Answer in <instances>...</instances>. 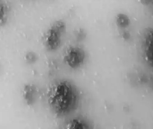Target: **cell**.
<instances>
[{
  "label": "cell",
  "mask_w": 153,
  "mask_h": 129,
  "mask_svg": "<svg viewBox=\"0 0 153 129\" xmlns=\"http://www.w3.org/2000/svg\"><path fill=\"white\" fill-rule=\"evenodd\" d=\"M66 28L65 23L62 20L55 22L48 30L45 36L46 46L51 51L55 50L60 47L62 38Z\"/></svg>",
  "instance_id": "1"
},
{
  "label": "cell",
  "mask_w": 153,
  "mask_h": 129,
  "mask_svg": "<svg viewBox=\"0 0 153 129\" xmlns=\"http://www.w3.org/2000/svg\"><path fill=\"white\" fill-rule=\"evenodd\" d=\"M85 57L84 50L78 47H75L68 50L65 56V61L71 67L76 68L82 63Z\"/></svg>",
  "instance_id": "2"
},
{
  "label": "cell",
  "mask_w": 153,
  "mask_h": 129,
  "mask_svg": "<svg viewBox=\"0 0 153 129\" xmlns=\"http://www.w3.org/2000/svg\"><path fill=\"white\" fill-rule=\"evenodd\" d=\"M117 24L121 28H126L129 25L130 21L128 17L123 13L117 14L116 17Z\"/></svg>",
  "instance_id": "3"
},
{
  "label": "cell",
  "mask_w": 153,
  "mask_h": 129,
  "mask_svg": "<svg viewBox=\"0 0 153 129\" xmlns=\"http://www.w3.org/2000/svg\"><path fill=\"white\" fill-rule=\"evenodd\" d=\"M7 9L3 3L0 2V25H3L6 21Z\"/></svg>",
  "instance_id": "4"
},
{
  "label": "cell",
  "mask_w": 153,
  "mask_h": 129,
  "mask_svg": "<svg viewBox=\"0 0 153 129\" xmlns=\"http://www.w3.org/2000/svg\"><path fill=\"white\" fill-rule=\"evenodd\" d=\"M148 39L147 40V51L149 52V54H151L152 57L153 58V31L149 32Z\"/></svg>",
  "instance_id": "5"
},
{
  "label": "cell",
  "mask_w": 153,
  "mask_h": 129,
  "mask_svg": "<svg viewBox=\"0 0 153 129\" xmlns=\"http://www.w3.org/2000/svg\"><path fill=\"white\" fill-rule=\"evenodd\" d=\"M26 57L28 62H32L35 61L36 56L33 53H29L26 55Z\"/></svg>",
  "instance_id": "6"
},
{
  "label": "cell",
  "mask_w": 153,
  "mask_h": 129,
  "mask_svg": "<svg viewBox=\"0 0 153 129\" xmlns=\"http://www.w3.org/2000/svg\"><path fill=\"white\" fill-rule=\"evenodd\" d=\"M152 0H141V1L144 4H148L149 3L151 2V1Z\"/></svg>",
  "instance_id": "7"
},
{
  "label": "cell",
  "mask_w": 153,
  "mask_h": 129,
  "mask_svg": "<svg viewBox=\"0 0 153 129\" xmlns=\"http://www.w3.org/2000/svg\"><path fill=\"white\" fill-rule=\"evenodd\" d=\"M32 92V91L29 90L28 92H27L29 94L31 93V92ZM32 96H33V95H29V100H30V99H31V98H32Z\"/></svg>",
  "instance_id": "8"
}]
</instances>
